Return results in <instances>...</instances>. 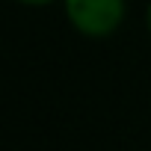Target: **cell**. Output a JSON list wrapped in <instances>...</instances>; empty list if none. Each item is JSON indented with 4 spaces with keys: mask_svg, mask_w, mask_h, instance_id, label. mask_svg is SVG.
<instances>
[{
    "mask_svg": "<svg viewBox=\"0 0 151 151\" xmlns=\"http://www.w3.org/2000/svg\"><path fill=\"white\" fill-rule=\"evenodd\" d=\"M68 24L86 39L113 36L127 18V0H62Z\"/></svg>",
    "mask_w": 151,
    "mask_h": 151,
    "instance_id": "cell-1",
    "label": "cell"
},
{
    "mask_svg": "<svg viewBox=\"0 0 151 151\" xmlns=\"http://www.w3.org/2000/svg\"><path fill=\"white\" fill-rule=\"evenodd\" d=\"M15 3H24V6H50L56 0H15Z\"/></svg>",
    "mask_w": 151,
    "mask_h": 151,
    "instance_id": "cell-2",
    "label": "cell"
},
{
    "mask_svg": "<svg viewBox=\"0 0 151 151\" xmlns=\"http://www.w3.org/2000/svg\"><path fill=\"white\" fill-rule=\"evenodd\" d=\"M145 27H148V33H151V3H148V9H145Z\"/></svg>",
    "mask_w": 151,
    "mask_h": 151,
    "instance_id": "cell-3",
    "label": "cell"
}]
</instances>
